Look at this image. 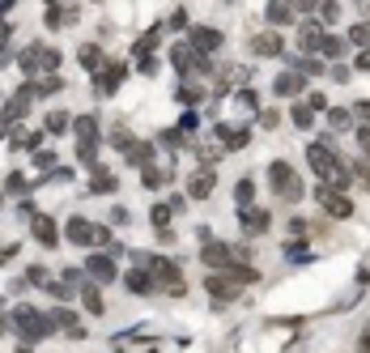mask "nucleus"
Wrapping results in <instances>:
<instances>
[{"label":"nucleus","instance_id":"34","mask_svg":"<svg viewBox=\"0 0 370 353\" xmlns=\"http://www.w3.org/2000/svg\"><path fill=\"white\" fill-rule=\"evenodd\" d=\"M349 39H353L358 47H370V21H358V26L349 30Z\"/></svg>","mask_w":370,"mask_h":353},{"label":"nucleus","instance_id":"15","mask_svg":"<svg viewBox=\"0 0 370 353\" xmlns=\"http://www.w3.org/2000/svg\"><path fill=\"white\" fill-rule=\"evenodd\" d=\"M30 230H34V239H39L43 247H56V243H60L56 221H52V217H43V213H34V217H30Z\"/></svg>","mask_w":370,"mask_h":353},{"label":"nucleus","instance_id":"8","mask_svg":"<svg viewBox=\"0 0 370 353\" xmlns=\"http://www.w3.org/2000/svg\"><path fill=\"white\" fill-rule=\"evenodd\" d=\"M205 290H209V294H213L217 302H234L243 285L234 281V276H230L226 268H221V272H209V276H205Z\"/></svg>","mask_w":370,"mask_h":353},{"label":"nucleus","instance_id":"30","mask_svg":"<svg viewBox=\"0 0 370 353\" xmlns=\"http://www.w3.org/2000/svg\"><path fill=\"white\" fill-rule=\"evenodd\" d=\"M226 272H230V276H234V281H238V285H251V281H256V276H260V272H256V268H247V264H230V268H226Z\"/></svg>","mask_w":370,"mask_h":353},{"label":"nucleus","instance_id":"6","mask_svg":"<svg viewBox=\"0 0 370 353\" xmlns=\"http://www.w3.org/2000/svg\"><path fill=\"white\" fill-rule=\"evenodd\" d=\"M170 60H175L179 72H201V77H205V72H213V64L205 60V52H196L192 43H179L175 52H170Z\"/></svg>","mask_w":370,"mask_h":353},{"label":"nucleus","instance_id":"39","mask_svg":"<svg viewBox=\"0 0 370 353\" xmlns=\"http://www.w3.org/2000/svg\"><path fill=\"white\" fill-rule=\"evenodd\" d=\"M307 107L311 111H328V98L324 94H307Z\"/></svg>","mask_w":370,"mask_h":353},{"label":"nucleus","instance_id":"9","mask_svg":"<svg viewBox=\"0 0 370 353\" xmlns=\"http://www.w3.org/2000/svg\"><path fill=\"white\" fill-rule=\"evenodd\" d=\"M150 272H154V281L166 285L170 294H183V276H179V264L175 260H150Z\"/></svg>","mask_w":370,"mask_h":353},{"label":"nucleus","instance_id":"24","mask_svg":"<svg viewBox=\"0 0 370 353\" xmlns=\"http://www.w3.org/2000/svg\"><path fill=\"white\" fill-rule=\"evenodd\" d=\"M81 302H85L90 315H103V311H107V302H103V294H98V285H85V290H81Z\"/></svg>","mask_w":370,"mask_h":353},{"label":"nucleus","instance_id":"27","mask_svg":"<svg viewBox=\"0 0 370 353\" xmlns=\"http://www.w3.org/2000/svg\"><path fill=\"white\" fill-rule=\"evenodd\" d=\"M154 285H158V281H154L150 272H128V290H132V294H150Z\"/></svg>","mask_w":370,"mask_h":353},{"label":"nucleus","instance_id":"12","mask_svg":"<svg viewBox=\"0 0 370 353\" xmlns=\"http://www.w3.org/2000/svg\"><path fill=\"white\" fill-rule=\"evenodd\" d=\"M201 260L221 272V268L234 264V247H226V243H205V247H201Z\"/></svg>","mask_w":370,"mask_h":353},{"label":"nucleus","instance_id":"3","mask_svg":"<svg viewBox=\"0 0 370 353\" xmlns=\"http://www.w3.org/2000/svg\"><path fill=\"white\" fill-rule=\"evenodd\" d=\"M13 327H17V332L26 336V341H43V336H47V332H52V327H56V319L39 315L34 307H17V311H13Z\"/></svg>","mask_w":370,"mask_h":353},{"label":"nucleus","instance_id":"10","mask_svg":"<svg viewBox=\"0 0 370 353\" xmlns=\"http://www.w3.org/2000/svg\"><path fill=\"white\" fill-rule=\"evenodd\" d=\"M268 183H273L277 192H285V196H302V183L294 179L289 162H273V166H268Z\"/></svg>","mask_w":370,"mask_h":353},{"label":"nucleus","instance_id":"43","mask_svg":"<svg viewBox=\"0 0 370 353\" xmlns=\"http://www.w3.org/2000/svg\"><path fill=\"white\" fill-rule=\"evenodd\" d=\"M358 145H362V154L370 158V128H362V132H358Z\"/></svg>","mask_w":370,"mask_h":353},{"label":"nucleus","instance_id":"13","mask_svg":"<svg viewBox=\"0 0 370 353\" xmlns=\"http://www.w3.org/2000/svg\"><path fill=\"white\" fill-rule=\"evenodd\" d=\"M238 213H243V230H247V234H264L268 225H273V213H268V209H256V205H243Z\"/></svg>","mask_w":370,"mask_h":353},{"label":"nucleus","instance_id":"17","mask_svg":"<svg viewBox=\"0 0 370 353\" xmlns=\"http://www.w3.org/2000/svg\"><path fill=\"white\" fill-rule=\"evenodd\" d=\"M302 85H307V72H302V68H289V72H281V77H277V94H281V98L302 94Z\"/></svg>","mask_w":370,"mask_h":353},{"label":"nucleus","instance_id":"14","mask_svg":"<svg viewBox=\"0 0 370 353\" xmlns=\"http://www.w3.org/2000/svg\"><path fill=\"white\" fill-rule=\"evenodd\" d=\"M264 17L273 21V26H289V21L298 17V5H294V0H268V5H264Z\"/></svg>","mask_w":370,"mask_h":353},{"label":"nucleus","instance_id":"40","mask_svg":"<svg viewBox=\"0 0 370 353\" xmlns=\"http://www.w3.org/2000/svg\"><path fill=\"white\" fill-rule=\"evenodd\" d=\"M166 221H170V209L158 205V209H154V225H158V230H166Z\"/></svg>","mask_w":370,"mask_h":353},{"label":"nucleus","instance_id":"46","mask_svg":"<svg viewBox=\"0 0 370 353\" xmlns=\"http://www.w3.org/2000/svg\"><path fill=\"white\" fill-rule=\"evenodd\" d=\"M358 115H362V119L370 123V103H358Z\"/></svg>","mask_w":370,"mask_h":353},{"label":"nucleus","instance_id":"2","mask_svg":"<svg viewBox=\"0 0 370 353\" xmlns=\"http://www.w3.org/2000/svg\"><path fill=\"white\" fill-rule=\"evenodd\" d=\"M64 234H68V243H77V247H107L111 243V230L107 225H94V221H85V217H72L68 225H64Z\"/></svg>","mask_w":370,"mask_h":353},{"label":"nucleus","instance_id":"45","mask_svg":"<svg viewBox=\"0 0 370 353\" xmlns=\"http://www.w3.org/2000/svg\"><path fill=\"white\" fill-rule=\"evenodd\" d=\"M358 68H362V72H370V47H362V56H358Z\"/></svg>","mask_w":370,"mask_h":353},{"label":"nucleus","instance_id":"23","mask_svg":"<svg viewBox=\"0 0 370 353\" xmlns=\"http://www.w3.org/2000/svg\"><path fill=\"white\" fill-rule=\"evenodd\" d=\"M319 43H324V30H319V21H302L298 47H302V52H319Z\"/></svg>","mask_w":370,"mask_h":353},{"label":"nucleus","instance_id":"32","mask_svg":"<svg viewBox=\"0 0 370 353\" xmlns=\"http://www.w3.org/2000/svg\"><path fill=\"white\" fill-rule=\"evenodd\" d=\"M170 179V170H162V166H145V188H162Z\"/></svg>","mask_w":370,"mask_h":353},{"label":"nucleus","instance_id":"37","mask_svg":"<svg viewBox=\"0 0 370 353\" xmlns=\"http://www.w3.org/2000/svg\"><path fill=\"white\" fill-rule=\"evenodd\" d=\"M47 26H52V30H60V26H64V13H60V5H52V9H47Z\"/></svg>","mask_w":370,"mask_h":353},{"label":"nucleus","instance_id":"51","mask_svg":"<svg viewBox=\"0 0 370 353\" xmlns=\"http://www.w3.org/2000/svg\"><path fill=\"white\" fill-rule=\"evenodd\" d=\"M52 5H60V0H52Z\"/></svg>","mask_w":370,"mask_h":353},{"label":"nucleus","instance_id":"22","mask_svg":"<svg viewBox=\"0 0 370 353\" xmlns=\"http://www.w3.org/2000/svg\"><path fill=\"white\" fill-rule=\"evenodd\" d=\"M213 183H217V174H213V170H196V174H192V183H187V192H192L196 200H205V196L213 192Z\"/></svg>","mask_w":370,"mask_h":353},{"label":"nucleus","instance_id":"1","mask_svg":"<svg viewBox=\"0 0 370 353\" xmlns=\"http://www.w3.org/2000/svg\"><path fill=\"white\" fill-rule=\"evenodd\" d=\"M307 162H311V170L319 174V179L332 183V188H349V183H353V166H345L340 154H336L328 141H315V145L307 149Z\"/></svg>","mask_w":370,"mask_h":353},{"label":"nucleus","instance_id":"25","mask_svg":"<svg viewBox=\"0 0 370 353\" xmlns=\"http://www.w3.org/2000/svg\"><path fill=\"white\" fill-rule=\"evenodd\" d=\"M256 52L260 56H281V34H260L256 39Z\"/></svg>","mask_w":370,"mask_h":353},{"label":"nucleus","instance_id":"36","mask_svg":"<svg viewBox=\"0 0 370 353\" xmlns=\"http://www.w3.org/2000/svg\"><path fill=\"white\" fill-rule=\"evenodd\" d=\"M319 13H324V21H340V5H336V0H328V5H319Z\"/></svg>","mask_w":370,"mask_h":353},{"label":"nucleus","instance_id":"16","mask_svg":"<svg viewBox=\"0 0 370 353\" xmlns=\"http://www.w3.org/2000/svg\"><path fill=\"white\" fill-rule=\"evenodd\" d=\"M85 272H90V281H98V285L115 281V264H111V256H90V260H85Z\"/></svg>","mask_w":370,"mask_h":353},{"label":"nucleus","instance_id":"47","mask_svg":"<svg viewBox=\"0 0 370 353\" xmlns=\"http://www.w3.org/2000/svg\"><path fill=\"white\" fill-rule=\"evenodd\" d=\"M362 349H370V327H366V332H362Z\"/></svg>","mask_w":370,"mask_h":353},{"label":"nucleus","instance_id":"48","mask_svg":"<svg viewBox=\"0 0 370 353\" xmlns=\"http://www.w3.org/2000/svg\"><path fill=\"white\" fill-rule=\"evenodd\" d=\"M5 34H9V26H5V21H0V43H5Z\"/></svg>","mask_w":370,"mask_h":353},{"label":"nucleus","instance_id":"4","mask_svg":"<svg viewBox=\"0 0 370 353\" xmlns=\"http://www.w3.org/2000/svg\"><path fill=\"white\" fill-rule=\"evenodd\" d=\"M72 132H77V158H81V162H94V149H98V119H94V115L72 119Z\"/></svg>","mask_w":370,"mask_h":353},{"label":"nucleus","instance_id":"26","mask_svg":"<svg viewBox=\"0 0 370 353\" xmlns=\"http://www.w3.org/2000/svg\"><path fill=\"white\" fill-rule=\"evenodd\" d=\"M119 188V179L111 170H103V166H94V192H115Z\"/></svg>","mask_w":370,"mask_h":353},{"label":"nucleus","instance_id":"33","mask_svg":"<svg viewBox=\"0 0 370 353\" xmlns=\"http://www.w3.org/2000/svg\"><path fill=\"white\" fill-rule=\"evenodd\" d=\"M68 123H72V119H68L64 111H52V115H47V132H64Z\"/></svg>","mask_w":370,"mask_h":353},{"label":"nucleus","instance_id":"11","mask_svg":"<svg viewBox=\"0 0 370 353\" xmlns=\"http://www.w3.org/2000/svg\"><path fill=\"white\" fill-rule=\"evenodd\" d=\"M34 98H39V90H34V85H21V90L13 94V103L5 107V115H0V123H17L21 115L30 111V103H34Z\"/></svg>","mask_w":370,"mask_h":353},{"label":"nucleus","instance_id":"49","mask_svg":"<svg viewBox=\"0 0 370 353\" xmlns=\"http://www.w3.org/2000/svg\"><path fill=\"white\" fill-rule=\"evenodd\" d=\"M17 353H30V345H21V349H17Z\"/></svg>","mask_w":370,"mask_h":353},{"label":"nucleus","instance_id":"31","mask_svg":"<svg viewBox=\"0 0 370 353\" xmlns=\"http://www.w3.org/2000/svg\"><path fill=\"white\" fill-rule=\"evenodd\" d=\"M289 115H294V123H298V128H311V123H315V111H311L307 103H294Z\"/></svg>","mask_w":370,"mask_h":353},{"label":"nucleus","instance_id":"7","mask_svg":"<svg viewBox=\"0 0 370 353\" xmlns=\"http://www.w3.org/2000/svg\"><path fill=\"white\" fill-rule=\"evenodd\" d=\"M315 196H319V205H324V213H328V217H353V200L345 196L340 188L324 183V188H319Z\"/></svg>","mask_w":370,"mask_h":353},{"label":"nucleus","instance_id":"42","mask_svg":"<svg viewBox=\"0 0 370 353\" xmlns=\"http://www.w3.org/2000/svg\"><path fill=\"white\" fill-rule=\"evenodd\" d=\"M353 179H362V183L370 188V166H366V162H358V166H353Z\"/></svg>","mask_w":370,"mask_h":353},{"label":"nucleus","instance_id":"5","mask_svg":"<svg viewBox=\"0 0 370 353\" xmlns=\"http://www.w3.org/2000/svg\"><path fill=\"white\" fill-rule=\"evenodd\" d=\"M60 68V52L52 47H30V52H21V72L34 77V72H56Z\"/></svg>","mask_w":370,"mask_h":353},{"label":"nucleus","instance_id":"21","mask_svg":"<svg viewBox=\"0 0 370 353\" xmlns=\"http://www.w3.org/2000/svg\"><path fill=\"white\" fill-rule=\"evenodd\" d=\"M123 72H128L123 64H107V68H103V77H98V72H94V85L103 90V94H111V90H115V85L123 81Z\"/></svg>","mask_w":370,"mask_h":353},{"label":"nucleus","instance_id":"41","mask_svg":"<svg viewBox=\"0 0 370 353\" xmlns=\"http://www.w3.org/2000/svg\"><path fill=\"white\" fill-rule=\"evenodd\" d=\"M243 205H251V183H247V179L238 183V209H243Z\"/></svg>","mask_w":370,"mask_h":353},{"label":"nucleus","instance_id":"44","mask_svg":"<svg viewBox=\"0 0 370 353\" xmlns=\"http://www.w3.org/2000/svg\"><path fill=\"white\" fill-rule=\"evenodd\" d=\"M294 5H298V13H315V9H319V0H294Z\"/></svg>","mask_w":370,"mask_h":353},{"label":"nucleus","instance_id":"28","mask_svg":"<svg viewBox=\"0 0 370 353\" xmlns=\"http://www.w3.org/2000/svg\"><path fill=\"white\" fill-rule=\"evenodd\" d=\"M81 64H85L90 72H103V68H107V60H103L98 47H81Z\"/></svg>","mask_w":370,"mask_h":353},{"label":"nucleus","instance_id":"50","mask_svg":"<svg viewBox=\"0 0 370 353\" xmlns=\"http://www.w3.org/2000/svg\"><path fill=\"white\" fill-rule=\"evenodd\" d=\"M0 332H5V319H0Z\"/></svg>","mask_w":370,"mask_h":353},{"label":"nucleus","instance_id":"18","mask_svg":"<svg viewBox=\"0 0 370 353\" xmlns=\"http://www.w3.org/2000/svg\"><path fill=\"white\" fill-rule=\"evenodd\" d=\"M192 47H196V52H217V47H221V30L196 26V30H192Z\"/></svg>","mask_w":370,"mask_h":353},{"label":"nucleus","instance_id":"20","mask_svg":"<svg viewBox=\"0 0 370 353\" xmlns=\"http://www.w3.org/2000/svg\"><path fill=\"white\" fill-rule=\"evenodd\" d=\"M217 137H221V149H243L247 141H251V132H247V128H230V123H221Z\"/></svg>","mask_w":370,"mask_h":353},{"label":"nucleus","instance_id":"38","mask_svg":"<svg viewBox=\"0 0 370 353\" xmlns=\"http://www.w3.org/2000/svg\"><path fill=\"white\" fill-rule=\"evenodd\" d=\"M196 98H201V90H196V85H183V90H179V103H183V107H192Z\"/></svg>","mask_w":370,"mask_h":353},{"label":"nucleus","instance_id":"19","mask_svg":"<svg viewBox=\"0 0 370 353\" xmlns=\"http://www.w3.org/2000/svg\"><path fill=\"white\" fill-rule=\"evenodd\" d=\"M123 158L136 162V166L145 170V166H154V145H150V141H132L128 149H123Z\"/></svg>","mask_w":370,"mask_h":353},{"label":"nucleus","instance_id":"29","mask_svg":"<svg viewBox=\"0 0 370 353\" xmlns=\"http://www.w3.org/2000/svg\"><path fill=\"white\" fill-rule=\"evenodd\" d=\"M319 52H324L328 60H340V56H345V39H332V34H324V43H319Z\"/></svg>","mask_w":370,"mask_h":353},{"label":"nucleus","instance_id":"35","mask_svg":"<svg viewBox=\"0 0 370 353\" xmlns=\"http://www.w3.org/2000/svg\"><path fill=\"white\" fill-rule=\"evenodd\" d=\"M349 119H353V115H349V111H340V107L328 111V123H332V128H349Z\"/></svg>","mask_w":370,"mask_h":353}]
</instances>
